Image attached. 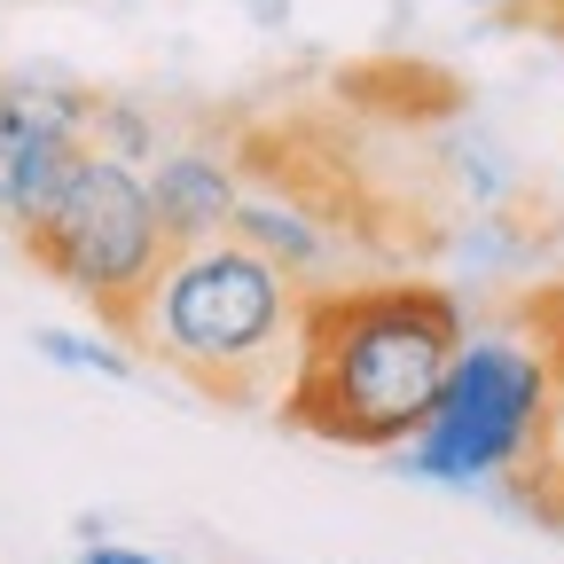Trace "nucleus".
<instances>
[{
    "label": "nucleus",
    "mask_w": 564,
    "mask_h": 564,
    "mask_svg": "<svg viewBox=\"0 0 564 564\" xmlns=\"http://www.w3.org/2000/svg\"><path fill=\"white\" fill-rule=\"evenodd\" d=\"M510 24H533V32H549V40H564V0H494Z\"/></svg>",
    "instance_id": "9b49d317"
},
{
    "label": "nucleus",
    "mask_w": 564,
    "mask_h": 564,
    "mask_svg": "<svg viewBox=\"0 0 564 564\" xmlns=\"http://www.w3.org/2000/svg\"><path fill=\"white\" fill-rule=\"evenodd\" d=\"M126 345L212 408H274L299 361V282L236 236L181 243L158 267Z\"/></svg>",
    "instance_id": "7ed1b4c3"
},
{
    "label": "nucleus",
    "mask_w": 564,
    "mask_h": 564,
    "mask_svg": "<svg viewBox=\"0 0 564 564\" xmlns=\"http://www.w3.org/2000/svg\"><path fill=\"white\" fill-rule=\"evenodd\" d=\"M79 564H158V556H150V549H118V541H87Z\"/></svg>",
    "instance_id": "f8f14e48"
},
{
    "label": "nucleus",
    "mask_w": 564,
    "mask_h": 564,
    "mask_svg": "<svg viewBox=\"0 0 564 564\" xmlns=\"http://www.w3.org/2000/svg\"><path fill=\"white\" fill-rule=\"evenodd\" d=\"M87 150L141 165V158H158L165 141H158V126H150V110H141V102H126V95H95V118H87Z\"/></svg>",
    "instance_id": "1a4fd4ad"
},
{
    "label": "nucleus",
    "mask_w": 564,
    "mask_h": 564,
    "mask_svg": "<svg viewBox=\"0 0 564 564\" xmlns=\"http://www.w3.org/2000/svg\"><path fill=\"white\" fill-rule=\"evenodd\" d=\"M32 345H40V361H55V369H87V377H133V352L126 345H95V337H70V329H32Z\"/></svg>",
    "instance_id": "9d476101"
},
{
    "label": "nucleus",
    "mask_w": 564,
    "mask_h": 564,
    "mask_svg": "<svg viewBox=\"0 0 564 564\" xmlns=\"http://www.w3.org/2000/svg\"><path fill=\"white\" fill-rule=\"evenodd\" d=\"M518 337L541 361V423H533V447L502 478H510V502L525 518L564 533V282H533L518 299Z\"/></svg>",
    "instance_id": "0eeeda50"
},
{
    "label": "nucleus",
    "mask_w": 564,
    "mask_h": 564,
    "mask_svg": "<svg viewBox=\"0 0 564 564\" xmlns=\"http://www.w3.org/2000/svg\"><path fill=\"white\" fill-rule=\"evenodd\" d=\"M541 423V361L525 337H463L432 423L408 440V470L423 478H494L533 447Z\"/></svg>",
    "instance_id": "39448f33"
},
{
    "label": "nucleus",
    "mask_w": 564,
    "mask_h": 564,
    "mask_svg": "<svg viewBox=\"0 0 564 564\" xmlns=\"http://www.w3.org/2000/svg\"><path fill=\"white\" fill-rule=\"evenodd\" d=\"M455 118L463 87L432 63H345L329 95L220 110L236 165L228 236L299 291L423 274L455 243Z\"/></svg>",
    "instance_id": "f257e3e1"
},
{
    "label": "nucleus",
    "mask_w": 564,
    "mask_h": 564,
    "mask_svg": "<svg viewBox=\"0 0 564 564\" xmlns=\"http://www.w3.org/2000/svg\"><path fill=\"white\" fill-rule=\"evenodd\" d=\"M87 118L95 87H63L40 70H9L0 79V228H32L63 196L70 165L87 158Z\"/></svg>",
    "instance_id": "423d86ee"
},
{
    "label": "nucleus",
    "mask_w": 564,
    "mask_h": 564,
    "mask_svg": "<svg viewBox=\"0 0 564 564\" xmlns=\"http://www.w3.org/2000/svg\"><path fill=\"white\" fill-rule=\"evenodd\" d=\"M463 337V299L423 274L299 291V361L274 415L322 447H408L432 423Z\"/></svg>",
    "instance_id": "f03ea898"
},
{
    "label": "nucleus",
    "mask_w": 564,
    "mask_h": 564,
    "mask_svg": "<svg viewBox=\"0 0 564 564\" xmlns=\"http://www.w3.org/2000/svg\"><path fill=\"white\" fill-rule=\"evenodd\" d=\"M141 181H150V204H158L173 251L181 243H204V236H228V220H236V165H228L220 110L204 118V133L165 141V150L141 165Z\"/></svg>",
    "instance_id": "6e6552de"
},
{
    "label": "nucleus",
    "mask_w": 564,
    "mask_h": 564,
    "mask_svg": "<svg viewBox=\"0 0 564 564\" xmlns=\"http://www.w3.org/2000/svg\"><path fill=\"white\" fill-rule=\"evenodd\" d=\"M17 251L63 282V291H79L110 337H126L141 322V299H150L158 267L173 259V236L158 220L150 204V181H141V165L126 158H102L87 150L79 165H70L63 196L40 212L32 228H17Z\"/></svg>",
    "instance_id": "20e7f679"
}]
</instances>
